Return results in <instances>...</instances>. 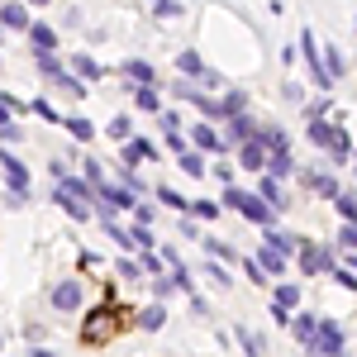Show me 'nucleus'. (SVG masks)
I'll use <instances>...</instances> for the list:
<instances>
[{"label":"nucleus","mask_w":357,"mask_h":357,"mask_svg":"<svg viewBox=\"0 0 357 357\" xmlns=\"http://www.w3.org/2000/svg\"><path fill=\"white\" fill-rule=\"evenodd\" d=\"M119 319H124V310H114V305H105V310H91L82 324V343H110L114 329H119Z\"/></svg>","instance_id":"f257e3e1"},{"label":"nucleus","mask_w":357,"mask_h":357,"mask_svg":"<svg viewBox=\"0 0 357 357\" xmlns=\"http://www.w3.org/2000/svg\"><path fill=\"white\" fill-rule=\"evenodd\" d=\"M82 281H77V276H67V281H57L53 286V296H48V305H53L57 314H77V310H82Z\"/></svg>","instance_id":"f03ea898"},{"label":"nucleus","mask_w":357,"mask_h":357,"mask_svg":"<svg viewBox=\"0 0 357 357\" xmlns=\"http://www.w3.org/2000/svg\"><path fill=\"white\" fill-rule=\"evenodd\" d=\"M0 172H5V181H10V195L15 200H29V167L15 158V153H0Z\"/></svg>","instance_id":"7ed1b4c3"},{"label":"nucleus","mask_w":357,"mask_h":357,"mask_svg":"<svg viewBox=\"0 0 357 357\" xmlns=\"http://www.w3.org/2000/svg\"><path fill=\"white\" fill-rule=\"evenodd\" d=\"M310 353H319V357H338V353H343V329H338L333 319H324V324L314 329V338H310Z\"/></svg>","instance_id":"20e7f679"},{"label":"nucleus","mask_w":357,"mask_h":357,"mask_svg":"<svg viewBox=\"0 0 357 357\" xmlns=\"http://www.w3.org/2000/svg\"><path fill=\"white\" fill-rule=\"evenodd\" d=\"M243 91H229V96H224V100H210V96H205V105H200V114H205V124H210V119H234V114H243Z\"/></svg>","instance_id":"39448f33"},{"label":"nucleus","mask_w":357,"mask_h":357,"mask_svg":"<svg viewBox=\"0 0 357 357\" xmlns=\"http://www.w3.org/2000/svg\"><path fill=\"white\" fill-rule=\"evenodd\" d=\"M191 143L200 148V153H215V158H220V153H229V148H224V134L215 129V124H195V129H191Z\"/></svg>","instance_id":"423d86ee"},{"label":"nucleus","mask_w":357,"mask_h":357,"mask_svg":"<svg viewBox=\"0 0 357 357\" xmlns=\"http://www.w3.org/2000/svg\"><path fill=\"white\" fill-rule=\"evenodd\" d=\"M238 210H243V220L257 224V229H272V224H276V210H272V205H262L257 195H243V205H238Z\"/></svg>","instance_id":"0eeeda50"},{"label":"nucleus","mask_w":357,"mask_h":357,"mask_svg":"<svg viewBox=\"0 0 357 357\" xmlns=\"http://www.w3.org/2000/svg\"><path fill=\"white\" fill-rule=\"evenodd\" d=\"M296 252H301V267H305V272H329V267H333V257L319 243H301Z\"/></svg>","instance_id":"6e6552de"},{"label":"nucleus","mask_w":357,"mask_h":357,"mask_svg":"<svg viewBox=\"0 0 357 357\" xmlns=\"http://www.w3.org/2000/svg\"><path fill=\"white\" fill-rule=\"evenodd\" d=\"M0 24L5 29H29L33 24V20H29V5L24 0H5V5H0Z\"/></svg>","instance_id":"1a4fd4ad"},{"label":"nucleus","mask_w":357,"mask_h":357,"mask_svg":"<svg viewBox=\"0 0 357 357\" xmlns=\"http://www.w3.org/2000/svg\"><path fill=\"white\" fill-rule=\"evenodd\" d=\"M238 162H243L248 172H262V167H267V148L257 143V134L248 138V143H238Z\"/></svg>","instance_id":"9d476101"},{"label":"nucleus","mask_w":357,"mask_h":357,"mask_svg":"<svg viewBox=\"0 0 357 357\" xmlns=\"http://www.w3.org/2000/svg\"><path fill=\"white\" fill-rule=\"evenodd\" d=\"M53 200H57V210H62L67 220H77V224L91 220V205H86V200H72V195H62L57 186H53Z\"/></svg>","instance_id":"9b49d317"},{"label":"nucleus","mask_w":357,"mask_h":357,"mask_svg":"<svg viewBox=\"0 0 357 357\" xmlns=\"http://www.w3.org/2000/svg\"><path fill=\"white\" fill-rule=\"evenodd\" d=\"M252 134H257V124H252L248 114H234V119H229V134H224V148H234V143H248Z\"/></svg>","instance_id":"f8f14e48"},{"label":"nucleus","mask_w":357,"mask_h":357,"mask_svg":"<svg viewBox=\"0 0 357 357\" xmlns=\"http://www.w3.org/2000/svg\"><path fill=\"white\" fill-rule=\"evenodd\" d=\"M257 200H262V205H272L276 215H281V210H286V191H281V181L262 176V181H257Z\"/></svg>","instance_id":"ddd939ff"},{"label":"nucleus","mask_w":357,"mask_h":357,"mask_svg":"<svg viewBox=\"0 0 357 357\" xmlns=\"http://www.w3.org/2000/svg\"><path fill=\"white\" fill-rule=\"evenodd\" d=\"M29 43H33V53H53L57 48V29L53 24H29Z\"/></svg>","instance_id":"4468645a"},{"label":"nucleus","mask_w":357,"mask_h":357,"mask_svg":"<svg viewBox=\"0 0 357 357\" xmlns=\"http://www.w3.org/2000/svg\"><path fill=\"white\" fill-rule=\"evenodd\" d=\"M324 153H329L333 162H343V158H353V138H348L343 129H338V124H333V129H329V143H324Z\"/></svg>","instance_id":"2eb2a0df"},{"label":"nucleus","mask_w":357,"mask_h":357,"mask_svg":"<svg viewBox=\"0 0 357 357\" xmlns=\"http://www.w3.org/2000/svg\"><path fill=\"white\" fill-rule=\"evenodd\" d=\"M72 67H77V82H100V77H105V67H100V62H96V57H91V53H77V57H72Z\"/></svg>","instance_id":"dca6fc26"},{"label":"nucleus","mask_w":357,"mask_h":357,"mask_svg":"<svg viewBox=\"0 0 357 357\" xmlns=\"http://www.w3.org/2000/svg\"><path fill=\"white\" fill-rule=\"evenodd\" d=\"M252 262L262 267V276H281V272H286V257L272 252V248H257V252H252Z\"/></svg>","instance_id":"f3484780"},{"label":"nucleus","mask_w":357,"mask_h":357,"mask_svg":"<svg viewBox=\"0 0 357 357\" xmlns=\"http://www.w3.org/2000/svg\"><path fill=\"white\" fill-rule=\"evenodd\" d=\"M57 191L72 195V200H86V205H91V186H86L82 176H72V172H62V176H57Z\"/></svg>","instance_id":"a211bd4d"},{"label":"nucleus","mask_w":357,"mask_h":357,"mask_svg":"<svg viewBox=\"0 0 357 357\" xmlns=\"http://www.w3.org/2000/svg\"><path fill=\"white\" fill-rule=\"evenodd\" d=\"M176 72H181V77H191V82H200L210 67L200 62V53H191V48H186V53H176Z\"/></svg>","instance_id":"6ab92c4d"},{"label":"nucleus","mask_w":357,"mask_h":357,"mask_svg":"<svg viewBox=\"0 0 357 357\" xmlns=\"http://www.w3.org/2000/svg\"><path fill=\"white\" fill-rule=\"evenodd\" d=\"M134 319H138V329L158 333V329H162V324H167V310H162V305H143V310H138Z\"/></svg>","instance_id":"aec40b11"},{"label":"nucleus","mask_w":357,"mask_h":357,"mask_svg":"<svg viewBox=\"0 0 357 357\" xmlns=\"http://www.w3.org/2000/svg\"><path fill=\"white\" fill-rule=\"evenodd\" d=\"M153 158V143L148 138H129L124 143V167H138V162H148Z\"/></svg>","instance_id":"412c9836"},{"label":"nucleus","mask_w":357,"mask_h":357,"mask_svg":"<svg viewBox=\"0 0 357 357\" xmlns=\"http://www.w3.org/2000/svg\"><path fill=\"white\" fill-rule=\"evenodd\" d=\"M205 252H210V262H243V257H238V252H234V248L224 243V238H215V234H210V238H205Z\"/></svg>","instance_id":"4be33fe9"},{"label":"nucleus","mask_w":357,"mask_h":357,"mask_svg":"<svg viewBox=\"0 0 357 357\" xmlns=\"http://www.w3.org/2000/svg\"><path fill=\"white\" fill-rule=\"evenodd\" d=\"M267 248L281 252V257H291V252L301 248V238H296V234H281V229H267Z\"/></svg>","instance_id":"5701e85b"},{"label":"nucleus","mask_w":357,"mask_h":357,"mask_svg":"<svg viewBox=\"0 0 357 357\" xmlns=\"http://www.w3.org/2000/svg\"><path fill=\"white\" fill-rule=\"evenodd\" d=\"M124 77L134 86H153V67H148L143 57H129V62H124Z\"/></svg>","instance_id":"b1692460"},{"label":"nucleus","mask_w":357,"mask_h":357,"mask_svg":"<svg viewBox=\"0 0 357 357\" xmlns=\"http://www.w3.org/2000/svg\"><path fill=\"white\" fill-rule=\"evenodd\" d=\"M291 148H286V153H272V158H267V176H272V181H286V176H291Z\"/></svg>","instance_id":"393cba45"},{"label":"nucleus","mask_w":357,"mask_h":357,"mask_svg":"<svg viewBox=\"0 0 357 357\" xmlns=\"http://www.w3.org/2000/svg\"><path fill=\"white\" fill-rule=\"evenodd\" d=\"M314 329H319V319H314V314H296V319H291V333L301 338L305 348H310V338H314Z\"/></svg>","instance_id":"a878e982"},{"label":"nucleus","mask_w":357,"mask_h":357,"mask_svg":"<svg viewBox=\"0 0 357 357\" xmlns=\"http://www.w3.org/2000/svg\"><path fill=\"white\" fill-rule=\"evenodd\" d=\"M310 191H314V195H329V200H338V181H333V176H324V172H310Z\"/></svg>","instance_id":"bb28decb"},{"label":"nucleus","mask_w":357,"mask_h":357,"mask_svg":"<svg viewBox=\"0 0 357 357\" xmlns=\"http://www.w3.org/2000/svg\"><path fill=\"white\" fill-rule=\"evenodd\" d=\"M296 305H301V286H291V281H286V286H276V310H286V314H291Z\"/></svg>","instance_id":"cd10ccee"},{"label":"nucleus","mask_w":357,"mask_h":357,"mask_svg":"<svg viewBox=\"0 0 357 357\" xmlns=\"http://www.w3.org/2000/svg\"><path fill=\"white\" fill-rule=\"evenodd\" d=\"M176 167H181L186 176H205V158H200V153H191V148H186V153L176 158Z\"/></svg>","instance_id":"c85d7f7f"},{"label":"nucleus","mask_w":357,"mask_h":357,"mask_svg":"<svg viewBox=\"0 0 357 357\" xmlns=\"http://www.w3.org/2000/svg\"><path fill=\"white\" fill-rule=\"evenodd\" d=\"M158 200H162V205H172V210H191V200L176 191V186H158Z\"/></svg>","instance_id":"c756f323"},{"label":"nucleus","mask_w":357,"mask_h":357,"mask_svg":"<svg viewBox=\"0 0 357 357\" xmlns=\"http://www.w3.org/2000/svg\"><path fill=\"white\" fill-rule=\"evenodd\" d=\"M38 72H43V77H48V82H57V77H62V72H67V67H62V62H57L53 53H38Z\"/></svg>","instance_id":"7c9ffc66"},{"label":"nucleus","mask_w":357,"mask_h":357,"mask_svg":"<svg viewBox=\"0 0 357 357\" xmlns=\"http://www.w3.org/2000/svg\"><path fill=\"white\" fill-rule=\"evenodd\" d=\"M67 134H72V138H82V143H91V138H96V129L86 124L82 114H72V119H67Z\"/></svg>","instance_id":"2f4dec72"},{"label":"nucleus","mask_w":357,"mask_h":357,"mask_svg":"<svg viewBox=\"0 0 357 357\" xmlns=\"http://www.w3.org/2000/svg\"><path fill=\"white\" fill-rule=\"evenodd\" d=\"M138 110L162 114V105H158V91H153V86H138Z\"/></svg>","instance_id":"473e14b6"},{"label":"nucleus","mask_w":357,"mask_h":357,"mask_svg":"<svg viewBox=\"0 0 357 357\" xmlns=\"http://www.w3.org/2000/svg\"><path fill=\"white\" fill-rule=\"evenodd\" d=\"M29 110L38 114V119H48V124H62V114H57V105H48V100H29Z\"/></svg>","instance_id":"72a5a7b5"},{"label":"nucleus","mask_w":357,"mask_h":357,"mask_svg":"<svg viewBox=\"0 0 357 357\" xmlns=\"http://www.w3.org/2000/svg\"><path fill=\"white\" fill-rule=\"evenodd\" d=\"M105 134H110V138H134V124H129V114H114Z\"/></svg>","instance_id":"f704fd0d"},{"label":"nucleus","mask_w":357,"mask_h":357,"mask_svg":"<svg viewBox=\"0 0 357 357\" xmlns=\"http://www.w3.org/2000/svg\"><path fill=\"white\" fill-rule=\"evenodd\" d=\"M333 205H338V215H343L348 224H357V195H343V191H338V200H333Z\"/></svg>","instance_id":"c9c22d12"},{"label":"nucleus","mask_w":357,"mask_h":357,"mask_svg":"<svg viewBox=\"0 0 357 357\" xmlns=\"http://www.w3.org/2000/svg\"><path fill=\"white\" fill-rule=\"evenodd\" d=\"M191 215H200V220H220V200H195Z\"/></svg>","instance_id":"e433bc0d"},{"label":"nucleus","mask_w":357,"mask_h":357,"mask_svg":"<svg viewBox=\"0 0 357 357\" xmlns=\"http://www.w3.org/2000/svg\"><path fill=\"white\" fill-rule=\"evenodd\" d=\"M153 15H158V20H172V15H181V0H153Z\"/></svg>","instance_id":"4c0bfd02"},{"label":"nucleus","mask_w":357,"mask_h":357,"mask_svg":"<svg viewBox=\"0 0 357 357\" xmlns=\"http://www.w3.org/2000/svg\"><path fill=\"white\" fill-rule=\"evenodd\" d=\"M243 195H248V191H238V186H224V200H220V210H238V205H243Z\"/></svg>","instance_id":"58836bf2"},{"label":"nucleus","mask_w":357,"mask_h":357,"mask_svg":"<svg viewBox=\"0 0 357 357\" xmlns=\"http://www.w3.org/2000/svg\"><path fill=\"white\" fill-rule=\"evenodd\" d=\"M119 276L124 281H143V267H138L134 257H119Z\"/></svg>","instance_id":"ea45409f"},{"label":"nucleus","mask_w":357,"mask_h":357,"mask_svg":"<svg viewBox=\"0 0 357 357\" xmlns=\"http://www.w3.org/2000/svg\"><path fill=\"white\" fill-rule=\"evenodd\" d=\"M205 276H210V281H215L220 291H229V272H224L220 262H205Z\"/></svg>","instance_id":"a19ab883"},{"label":"nucleus","mask_w":357,"mask_h":357,"mask_svg":"<svg viewBox=\"0 0 357 357\" xmlns=\"http://www.w3.org/2000/svg\"><path fill=\"white\" fill-rule=\"evenodd\" d=\"M138 257H143V262H138V267H143V272H153V276H162V257H158V252H138Z\"/></svg>","instance_id":"79ce46f5"},{"label":"nucleus","mask_w":357,"mask_h":357,"mask_svg":"<svg viewBox=\"0 0 357 357\" xmlns=\"http://www.w3.org/2000/svg\"><path fill=\"white\" fill-rule=\"evenodd\" d=\"M57 86H62V91H67V96H86V86L77 82V77H72V72H62V77H57Z\"/></svg>","instance_id":"37998d69"},{"label":"nucleus","mask_w":357,"mask_h":357,"mask_svg":"<svg viewBox=\"0 0 357 357\" xmlns=\"http://www.w3.org/2000/svg\"><path fill=\"white\" fill-rule=\"evenodd\" d=\"M238 343H243V353H248V357H257V353H262V338H252L248 329H238Z\"/></svg>","instance_id":"c03bdc74"},{"label":"nucleus","mask_w":357,"mask_h":357,"mask_svg":"<svg viewBox=\"0 0 357 357\" xmlns=\"http://www.w3.org/2000/svg\"><path fill=\"white\" fill-rule=\"evenodd\" d=\"M338 243L348 248V252H357V224H343V229H338Z\"/></svg>","instance_id":"a18cd8bd"},{"label":"nucleus","mask_w":357,"mask_h":357,"mask_svg":"<svg viewBox=\"0 0 357 357\" xmlns=\"http://www.w3.org/2000/svg\"><path fill=\"white\" fill-rule=\"evenodd\" d=\"M172 291H176V286H172V276H158V281H153V296H158V305H162Z\"/></svg>","instance_id":"49530a36"},{"label":"nucleus","mask_w":357,"mask_h":357,"mask_svg":"<svg viewBox=\"0 0 357 357\" xmlns=\"http://www.w3.org/2000/svg\"><path fill=\"white\" fill-rule=\"evenodd\" d=\"M0 105H5V110H10V114H24V110H29L24 100H15V96H10V91H0Z\"/></svg>","instance_id":"de8ad7c7"},{"label":"nucleus","mask_w":357,"mask_h":357,"mask_svg":"<svg viewBox=\"0 0 357 357\" xmlns=\"http://www.w3.org/2000/svg\"><path fill=\"white\" fill-rule=\"evenodd\" d=\"M329 129H333V124H324V119H319V124H310V138L324 148V143H329Z\"/></svg>","instance_id":"09e8293b"},{"label":"nucleus","mask_w":357,"mask_h":357,"mask_svg":"<svg viewBox=\"0 0 357 357\" xmlns=\"http://www.w3.org/2000/svg\"><path fill=\"white\" fill-rule=\"evenodd\" d=\"M134 224H138V229H148V224H153V205H134Z\"/></svg>","instance_id":"8fccbe9b"},{"label":"nucleus","mask_w":357,"mask_h":357,"mask_svg":"<svg viewBox=\"0 0 357 357\" xmlns=\"http://www.w3.org/2000/svg\"><path fill=\"white\" fill-rule=\"evenodd\" d=\"M324 110H329V100H314V105H305V114H310V124H319V119H324Z\"/></svg>","instance_id":"3c124183"},{"label":"nucleus","mask_w":357,"mask_h":357,"mask_svg":"<svg viewBox=\"0 0 357 357\" xmlns=\"http://www.w3.org/2000/svg\"><path fill=\"white\" fill-rule=\"evenodd\" d=\"M329 276H333V281H343L348 291H357V276H353V272H338V267H329Z\"/></svg>","instance_id":"603ef678"},{"label":"nucleus","mask_w":357,"mask_h":357,"mask_svg":"<svg viewBox=\"0 0 357 357\" xmlns=\"http://www.w3.org/2000/svg\"><path fill=\"white\" fill-rule=\"evenodd\" d=\"M167 148H172V153H176V158H181V153H186V143H181V129H176V134H167Z\"/></svg>","instance_id":"864d4df0"},{"label":"nucleus","mask_w":357,"mask_h":357,"mask_svg":"<svg viewBox=\"0 0 357 357\" xmlns=\"http://www.w3.org/2000/svg\"><path fill=\"white\" fill-rule=\"evenodd\" d=\"M33 357H57V353H48V348H33Z\"/></svg>","instance_id":"5fc2aeb1"},{"label":"nucleus","mask_w":357,"mask_h":357,"mask_svg":"<svg viewBox=\"0 0 357 357\" xmlns=\"http://www.w3.org/2000/svg\"><path fill=\"white\" fill-rule=\"evenodd\" d=\"M24 5H48V0H24Z\"/></svg>","instance_id":"6e6d98bb"},{"label":"nucleus","mask_w":357,"mask_h":357,"mask_svg":"<svg viewBox=\"0 0 357 357\" xmlns=\"http://www.w3.org/2000/svg\"><path fill=\"white\" fill-rule=\"evenodd\" d=\"M353 167H357V148H353Z\"/></svg>","instance_id":"4d7b16f0"},{"label":"nucleus","mask_w":357,"mask_h":357,"mask_svg":"<svg viewBox=\"0 0 357 357\" xmlns=\"http://www.w3.org/2000/svg\"><path fill=\"white\" fill-rule=\"evenodd\" d=\"M0 5H5V0H0Z\"/></svg>","instance_id":"13d9d810"},{"label":"nucleus","mask_w":357,"mask_h":357,"mask_svg":"<svg viewBox=\"0 0 357 357\" xmlns=\"http://www.w3.org/2000/svg\"><path fill=\"white\" fill-rule=\"evenodd\" d=\"M0 33H5V29H0Z\"/></svg>","instance_id":"bf43d9fd"}]
</instances>
